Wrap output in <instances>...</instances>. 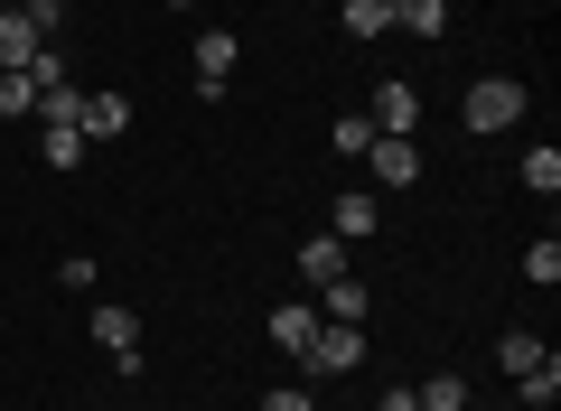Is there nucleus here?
<instances>
[{
  "instance_id": "18",
  "label": "nucleus",
  "mask_w": 561,
  "mask_h": 411,
  "mask_svg": "<svg viewBox=\"0 0 561 411\" xmlns=\"http://www.w3.org/2000/svg\"><path fill=\"white\" fill-rule=\"evenodd\" d=\"M421 392V411H468V384L459 374H431V384H412Z\"/></svg>"
},
{
  "instance_id": "11",
  "label": "nucleus",
  "mask_w": 561,
  "mask_h": 411,
  "mask_svg": "<svg viewBox=\"0 0 561 411\" xmlns=\"http://www.w3.org/2000/svg\"><path fill=\"white\" fill-rule=\"evenodd\" d=\"M38 122H47V132H84V94H76V84H47V94H38Z\"/></svg>"
},
{
  "instance_id": "10",
  "label": "nucleus",
  "mask_w": 561,
  "mask_h": 411,
  "mask_svg": "<svg viewBox=\"0 0 561 411\" xmlns=\"http://www.w3.org/2000/svg\"><path fill=\"white\" fill-rule=\"evenodd\" d=\"M38 47H47V38H38V28L20 20V10H0V76H10V66H28Z\"/></svg>"
},
{
  "instance_id": "19",
  "label": "nucleus",
  "mask_w": 561,
  "mask_h": 411,
  "mask_svg": "<svg viewBox=\"0 0 561 411\" xmlns=\"http://www.w3.org/2000/svg\"><path fill=\"white\" fill-rule=\"evenodd\" d=\"M319 290H328V318H346V328L365 318V281H319Z\"/></svg>"
},
{
  "instance_id": "12",
  "label": "nucleus",
  "mask_w": 561,
  "mask_h": 411,
  "mask_svg": "<svg viewBox=\"0 0 561 411\" xmlns=\"http://www.w3.org/2000/svg\"><path fill=\"white\" fill-rule=\"evenodd\" d=\"M300 272H309V281H346V243H337V235H309V243H300Z\"/></svg>"
},
{
  "instance_id": "15",
  "label": "nucleus",
  "mask_w": 561,
  "mask_h": 411,
  "mask_svg": "<svg viewBox=\"0 0 561 411\" xmlns=\"http://www.w3.org/2000/svg\"><path fill=\"white\" fill-rule=\"evenodd\" d=\"M393 20L412 28V38H440V28H449V0H393Z\"/></svg>"
},
{
  "instance_id": "1",
  "label": "nucleus",
  "mask_w": 561,
  "mask_h": 411,
  "mask_svg": "<svg viewBox=\"0 0 561 411\" xmlns=\"http://www.w3.org/2000/svg\"><path fill=\"white\" fill-rule=\"evenodd\" d=\"M459 122H468V132H515V122H524V84L515 76H478L468 103H459Z\"/></svg>"
},
{
  "instance_id": "3",
  "label": "nucleus",
  "mask_w": 561,
  "mask_h": 411,
  "mask_svg": "<svg viewBox=\"0 0 561 411\" xmlns=\"http://www.w3.org/2000/svg\"><path fill=\"white\" fill-rule=\"evenodd\" d=\"M365 169H375V187H412L421 178V150L402 132H375V150H365Z\"/></svg>"
},
{
  "instance_id": "22",
  "label": "nucleus",
  "mask_w": 561,
  "mask_h": 411,
  "mask_svg": "<svg viewBox=\"0 0 561 411\" xmlns=\"http://www.w3.org/2000/svg\"><path fill=\"white\" fill-rule=\"evenodd\" d=\"M328 140H337L346 159H365V150H375V122H365V113H346V122H337V132H328Z\"/></svg>"
},
{
  "instance_id": "13",
  "label": "nucleus",
  "mask_w": 561,
  "mask_h": 411,
  "mask_svg": "<svg viewBox=\"0 0 561 411\" xmlns=\"http://www.w3.org/2000/svg\"><path fill=\"white\" fill-rule=\"evenodd\" d=\"M28 113H38V76L10 66V76H0V122H28Z\"/></svg>"
},
{
  "instance_id": "2",
  "label": "nucleus",
  "mask_w": 561,
  "mask_h": 411,
  "mask_svg": "<svg viewBox=\"0 0 561 411\" xmlns=\"http://www.w3.org/2000/svg\"><path fill=\"white\" fill-rule=\"evenodd\" d=\"M300 365H309V374H356V365H365V336L346 328V318H328V328L309 336V355H300Z\"/></svg>"
},
{
  "instance_id": "24",
  "label": "nucleus",
  "mask_w": 561,
  "mask_h": 411,
  "mask_svg": "<svg viewBox=\"0 0 561 411\" xmlns=\"http://www.w3.org/2000/svg\"><path fill=\"white\" fill-rule=\"evenodd\" d=\"M20 20H28V28H38V38H57V28H66V0H28Z\"/></svg>"
},
{
  "instance_id": "8",
  "label": "nucleus",
  "mask_w": 561,
  "mask_h": 411,
  "mask_svg": "<svg viewBox=\"0 0 561 411\" xmlns=\"http://www.w3.org/2000/svg\"><path fill=\"white\" fill-rule=\"evenodd\" d=\"M309 336H319V309H309V299L272 309V346H280V355H309Z\"/></svg>"
},
{
  "instance_id": "5",
  "label": "nucleus",
  "mask_w": 561,
  "mask_h": 411,
  "mask_svg": "<svg viewBox=\"0 0 561 411\" xmlns=\"http://www.w3.org/2000/svg\"><path fill=\"white\" fill-rule=\"evenodd\" d=\"M375 225H383V206H375V196H365V187L328 196V235H337V243H365V235H375Z\"/></svg>"
},
{
  "instance_id": "6",
  "label": "nucleus",
  "mask_w": 561,
  "mask_h": 411,
  "mask_svg": "<svg viewBox=\"0 0 561 411\" xmlns=\"http://www.w3.org/2000/svg\"><path fill=\"white\" fill-rule=\"evenodd\" d=\"M187 57H197V94L216 103V94H225V76H234V28H206Z\"/></svg>"
},
{
  "instance_id": "26",
  "label": "nucleus",
  "mask_w": 561,
  "mask_h": 411,
  "mask_svg": "<svg viewBox=\"0 0 561 411\" xmlns=\"http://www.w3.org/2000/svg\"><path fill=\"white\" fill-rule=\"evenodd\" d=\"M375 411H421V392H412V384H393V392H383Z\"/></svg>"
},
{
  "instance_id": "9",
  "label": "nucleus",
  "mask_w": 561,
  "mask_h": 411,
  "mask_svg": "<svg viewBox=\"0 0 561 411\" xmlns=\"http://www.w3.org/2000/svg\"><path fill=\"white\" fill-rule=\"evenodd\" d=\"M365 122H375V132H402V140H412V122H421V94H412V84H383Z\"/></svg>"
},
{
  "instance_id": "21",
  "label": "nucleus",
  "mask_w": 561,
  "mask_h": 411,
  "mask_svg": "<svg viewBox=\"0 0 561 411\" xmlns=\"http://www.w3.org/2000/svg\"><path fill=\"white\" fill-rule=\"evenodd\" d=\"M38 159H47V169H76V159H84V132H38Z\"/></svg>"
},
{
  "instance_id": "14",
  "label": "nucleus",
  "mask_w": 561,
  "mask_h": 411,
  "mask_svg": "<svg viewBox=\"0 0 561 411\" xmlns=\"http://www.w3.org/2000/svg\"><path fill=\"white\" fill-rule=\"evenodd\" d=\"M524 187H534V196H561V150H552V140L524 150Z\"/></svg>"
},
{
  "instance_id": "23",
  "label": "nucleus",
  "mask_w": 561,
  "mask_h": 411,
  "mask_svg": "<svg viewBox=\"0 0 561 411\" xmlns=\"http://www.w3.org/2000/svg\"><path fill=\"white\" fill-rule=\"evenodd\" d=\"M515 392H524V402H534V411H542V402H552V392H561V355H552V365H534V374H524V384H515Z\"/></svg>"
},
{
  "instance_id": "20",
  "label": "nucleus",
  "mask_w": 561,
  "mask_h": 411,
  "mask_svg": "<svg viewBox=\"0 0 561 411\" xmlns=\"http://www.w3.org/2000/svg\"><path fill=\"white\" fill-rule=\"evenodd\" d=\"M524 281H534V290H552V281H561V243H552V235L524 253Z\"/></svg>"
},
{
  "instance_id": "16",
  "label": "nucleus",
  "mask_w": 561,
  "mask_h": 411,
  "mask_svg": "<svg viewBox=\"0 0 561 411\" xmlns=\"http://www.w3.org/2000/svg\"><path fill=\"white\" fill-rule=\"evenodd\" d=\"M496 355H505V374H515V384H524V374H534V365H552V346H542V336H524V328L505 336Z\"/></svg>"
},
{
  "instance_id": "4",
  "label": "nucleus",
  "mask_w": 561,
  "mask_h": 411,
  "mask_svg": "<svg viewBox=\"0 0 561 411\" xmlns=\"http://www.w3.org/2000/svg\"><path fill=\"white\" fill-rule=\"evenodd\" d=\"M94 346L113 355V365H140V318L113 309V299H94Z\"/></svg>"
},
{
  "instance_id": "27",
  "label": "nucleus",
  "mask_w": 561,
  "mask_h": 411,
  "mask_svg": "<svg viewBox=\"0 0 561 411\" xmlns=\"http://www.w3.org/2000/svg\"><path fill=\"white\" fill-rule=\"evenodd\" d=\"M169 10H197V0H169Z\"/></svg>"
},
{
  "instance_id": "7",
  "label": "nucleus",
  "mask_w": 561,
  "mask_h": 411,
  "mask_svg": "<svg viewBox=\"0 0 561 411\" xmlns=\"http://www.w3.org/2000/svg\"><path fill=\"white\" fill-rule=\"evenodd\" d=\"M84 132H94V140H122V132H131V94H113V84L84 94Z\"/></svg>"
},
{
  "instance_id": "17",
  "label": "nucleus",
  "mask_w": 561,
  "mask_h": 411,
  "mask_svg": "<svg viewBox=\"0 0 561 411\" xmlns=\"http://www.w3.org/2000/svg\"><path fill=\"white\" fill-rule=\"evenodd\" d=\"M393 28V0H346V38H383Z\"/></svg>"
},
{
  "instance_id": "25",
  "label": "nucleus",
  "mask_w": 561,
  "mask_h": 411,
  "mask_svg": "<svg viewBox=\"0 0 561 411\" xmlns=\"http://www.w3.org/2000/svg\"><path fill=\"white\" fill-rule=\"evenodd\" d=\"M262 411H319V402H309L300 384H280V392H262Z\"/></svg>"
}]
</instances>
